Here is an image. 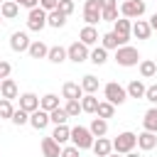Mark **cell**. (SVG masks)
I'll list each match as a JSON object with an SVG mask.
<instances>
[{"label": "cell", "instance_id": "obj_1", "mask_svg": "<svg viewBox=\"0 0 157 157\" xmlns=\"http://www.w3.org/2000/svg\"><path fill=\"white\" fill-rule=\"evenodd\" d=\"M115 61H118V66H137L140 64V52L130 44H123V47L115 49Z\"/></svg>", "mask_w": 157, "mask_h": 157}, {"label": "cell", "instance_id": "obj_2", "mask_svg": "<svg viewBox=\"0 0 157 157\" xmlns=\"http://www.w3.org/2000/svg\"><path fill=\"white\" fill-rule=\"evenodd\" d=\"M103 96H105V101L113 103V105H123V103L128 101V91H125L118 81L105 83V86H103Z\"/></svg>", "mask_w": 157, "mask_h": 157}, {"label": "cell", "instance_id": "obj_3", "mask_svg": "<svg viewBox=\"0 0 157 157\" xmlns=\"http://www.w3.org/2000/svg\"><path fill=\"white\" fill-rule=\"evenodd\" d=\"M110 142H113V152L125 155V152L135 150V145H137V135H135V132H130V130H125V132H118V137H115V140H110Z\"/></svg>", "mask_w": 157, "mask_h": 157}, {"label": "cell", "instance_id": "obj_4", "mask_svg": "<svg viewBox=\"0 0 157 157\" xmlns=\"http://www.w3.org/2000/svg\"><path fill=\"white\" fill-rule=\"evenodd\" d=\"M120 17H128V20H137V17H142L145 15V10H147V5H145V0H125V2H120Z\"/></svg>", "mask_w": 157, "mask_h": 157}, {"label": "cell", "instance_id": "obj_5", "mask_svg": "<svg viewBox=\"0 0 157 157\" xmlns=\"http://www.w3.org/2000/svg\"><path fill=\"white\" fill-rule=\"evenodd\" d=\"M93 140H96V137L91 135V130H88V128H83V125L71 128V142H74L78 150H91Z\"/></svg>", "mask_w": 157, "mask_h": 157}, {"label": "cell", "instance_id": "obj_6", "mask_svg": "<svg viewBox=\"0 0 157 157\" xmlns=\"http://www.w3.org/2000/svg\"><path fill=\"white\" fill-rule=\"evenodd\" d=\"M44 27H47V10H42L37 5L27 12V29L29 32H42Z\"/></svg>", "mask_w": 157, "mask_h": 157}, {"label": "cell", "instance_id": "obj_7", "mask_svg": "<svg viewBox=\"0 0 157 157\" xmlns=\"http://www.w3.org/2000/svg\"><path fill=\"white\" fill-rule=\"evenodd\" d=\"M88 52H91V47H86L83 42H74L66 47V59L74 64H83V61H88Z\"/></svg>", "mask_w": 157, "mask_h": 157}, {"label": "cell", "instance_id": "obj_8", "mask_svg": "<svg viewBox=\"0 0 157 157\" xmlns=\"http://www.w3.org/2000/svg\"><path fill=\"white\" fill-rule=\"evenodd\" d=\"M130 29H132V22H130L128 17H118V20L113 22V32H115L118 39H120V47L130 42V34H132Z\"/></svg>", "mask_w": 157, "mask_h": 157}, {"label": "cell", "instance_id": "obj_9", "mask_svg": "<svg viewBox=\"0 0 157 157\" xmlns=\"http://www.w3.org/2000/svg\"><path fill=\"white\" fill-rule=\"evenodd\" d=\"M29 42H32V39H29L27 32H12V34H10V49H12V52H20V54L27 52V49H29Z\"/></svg>", "mask_w": 157, "mask_h": 157}, {"label": "cell", "instance_id": "obj_10", "mask_svg": "<svg viewBox=\"0 0 157 157\" xmlns=\"http://www.w3.org/2000/svg\"><path fill=\"white\" fill-rule=\"evenodd\" d=\"M42 157H61V145L52 137V135H47V137H42Z\"/></svg>", "mask_w": 157, "mask_h": 157}, {"label": "cell", "instance_id": "obj_11", "mask_svg": "<svg viewBox=\"0 0 157 157\" xmlns=\"http://www.w3.org/2000/svg\"><path fill=\"white\" fill-rule=\"evenodd\" d=\"M27 125H32L34 130H44V128L49 125V113H47V110H42V108L32 110V113H29V123H27Z\"/></svg>", "mask_w": 157, "mask_h": 157}, {"label": "cell", "instance_id": "obj_12", "mask_svg": "<svg viewBox=\"0 0 157 157\" xmlns=\"http://www.w3.org/2000/svg\"><path fill=\"white\" fill-rule=\"evenodd\" d=\"M137 147H140L142 152H150V150H155V147H157V132L142 130V132L137 135Z\"/></svg>", "mask_w": 157, "mask_h": 157}, {"label": "cell", "instance_id": "obj_13", "mask_svg": "<svg viewBox=\"0 0 157 157\" xmlns=\"http://www.w3.org/2000/svg\"><path fill=\"white\" fill-rule=\"evenodd\" d=\"M98 39H101V37H98V29H96L93 25H86V27L78 32V42H83L86 47H96Z\"/></svg>", "mask_w": 157, "mask_h": 157}, {"label": "cell", "instance_id": "obj_14", "mask_svg": "<svg viewBox=\"0 0 157 157\" xmlns=\"http://www.w3.org/2000/svg\"><path fill=\"white\" fill-rule=\"evenodd\" d=\"M61 96H64L66 101H81V96H83L81 83H76V81H66V83L61 86Z\"/></svg>", "mask_w": 157, "mask_h": 157}, {"label": "cell", "instance_id": "obj_15", "mask_svg": "<svg viewBox=\"0 0 157 157\" xmlns=\"http://www.w3.org/2000/svg\"><path fill=\"white\" fill-rule=\"evenodd\" d=\"M17 98H20V108H22V110H27V113H32V110H37V108H39V96H37V93H32V91L20 93Z\"/></svg>", "mask_w": 157, "mask_h": 157}, {"label": "cell", "instance_id": "obj_16", "mask_svg": "<svg viewBox=\"0 0 157 157\" xmlns=\"http://www.w3.org/2000/svg\"><path fill=\"white\" fill-rule=\"evenodd\" d=\"M91 150H93V155H96V157H105V155H110V152H113V142L103 135V137H96V140H93Z\"/></svg>", "mask_w": 157, "mask_h": 157}, {"label": "cell", "instance_id": "obj_17", "mask_svg": "<svg viewBox=\"0 0 157 157\" xmlns=\"http://www.w3.org/2000/svg\"><path fill=\"white\" fill-rule=\"evenodd\" d=\"M0 96H2V98H7V101H12V98H17V96H20V88H17V83H15L10 76L0 81Z\"/></svg>", "mask_w": 157, "mask_h": 157}, {"label": "cell", "instance_id": "obj_18", "mask_svg": "<svg viewBox=\"0 0 157 157\" xmlns=\"http://www.w3.org/2000/svg\"><path fill=\"white\" fill-rule=\"evenodd\" d=\"M132 37H137V39H150V34H152V27H150V22L147 20H140L137 17V22H132Z\"/></svg>", "mask_w": 157, "mask_h": 157}, {"label": "cell", "instance_id": "obj_19", "mask_svg": "<svg viewBox=\"0 0 157 157\" xmlns=\"http://www.w3.org/2000/svg\"><path fill=\"white\" fill-rule=\"evenodd\" d=\"M64 25H66V15H64L61 10H56V7H54V10H49V12H47V27L61 29Z\"/></svg>", "mask_w": 157, "mask_h": 157}, {"label": "cell", "instance_id": "obj_20", "mask_svg": "<svg viewBox=\"0 0 157 157\" xmlns=\"http://www.w3.org/2000/svg\"><path fill=\"white\" fill-rule=\"evenodd\" d=\"M47 52H49V47H47L42 39H34V42H29V49H27V54H29L32 59H47Z\"/></svg>", "mask_w": 157, "mask_h": 157}, {"label": "cell", "instance_id": "obj_21", "mask_svg": "<svg viewBox=\"0 0 157 157\" xmlns=\"http://www.w3.org/2000/svg\"><path fill=\"white\" fill-rule=\"evenodd\" d=\"M0 15H2V20H15V17L20 15V5H17L15 0H2Z\"/></svg>", "mask_w": 157, "mask_h": 157}, {"label": "cell", "instance_id": "obj_22", "mask_svg": "<svg viewBox=\"0 0 157 157\" xmlns=\"http://www.w3.org/2000/svg\"><path fill=\"white\" fill-rule=\"evenodd\" d=\"M145 88H147V86H145L140 78H132L125 91H128V98H145Z\"/></svg>", "mask_w": 157, "mask_h": 157}, {"label": "cell", "instance_id": "obj_23", "mask_svg": "<svg viewBox=\"0 0 157 157\" xmlns=\"http://www.w3.org/2000/svg\"><path fill=\"white\" fill-rule=\"evenodd\" d=\"M88 130H91V135L93 137H103L105 132H108V120H103V118H93L91 120V125H88Z\"/></svg>", "mask_w": 157, "mask_h": 157}, {"label": "cell", "instance_id": "obj_24", "mask_svg": "<svg viewBox=\"0 0 157 157\" xmlns=\"http://www.w3.org/2000/svg\"><path fill=\"white\" fill-rule=\"evenodd\" d=\"M52 137H54L59 145H64V142H69V140H71V128H69L66 123H64V125H54Z\"/></svg>", "mask_w": 157, "mask_h": 157}, {"label": "cell", "instance_id": "obj_25", "mask_svg": "<svg viewBox=\"0 0 157 157\" xmlns=\"http://www.w3.org/2000/svg\"><path fill=\"white\" fill-rule=\"evenodd\" d=\"M88 61H93L96 66H103V64L108 61V49H103V47H93V49L88 52Z\"/></svg>", "mask_w": 157, "mask_h": 157}, {"label": "cell", "instance_id": "obj_26", "mask_svg": "<svg viewBox=\"0 0 157 157\" xmlns=\"http://www.w3.org/2000/svg\"><path fill=\"white\" fill-rule=\"evenodd\" d=\"M96 108H98V98H96V93H83V96H81V110L96 115Z\"/></svg>", "mask_w": 157, "mask_h": 157}, {"label": "cell", "instance_id": "obj_27", "mask_svg": "<svg viewBox=\"0 0 157 157\" xmlns=\"http://www.w3.org/2000/svg\"><path fill=\"white\" fill-rule=\"evenodd\" d=\"M142 128L150 132H157V108H147L142 118Z\"/></svg>", "mask_w": 157, "mask_h": 157}, {"label": "cell", "instance_id": "obj_28", "mask_svg": "<svg viewBox=\"0 0 157 157\" xmlns=\"http://www.w3.org/2000/svg\"><path fill=\"white\" fill-rule=\"evenodd\" d=\"M47 59L52 61V64H64L66 61V49L64 47H49V52H47Z\"/></svg>", "mask_w": 157, "mask_h": 157}, {"label": "cell", "instance_id": "obj_29", "mask_svg": "<svg viewBox=\"0 0 157 157\" xmlns=\"http://www.w3.org/2000/svg\"><path fill=\"white\" fill-rule=\"evenodd\" d=\"M137 66H140V76H142V78H152V76L157 74V64H155L152 59H140Z\"/></svg>", "mask_w": 157, "mask_h": 157}, {"label": "cell", "instance_id": "obj_30", "mask_svg": "<svg viewBox=\"0 0 157 157\" xmlns=\"http://www.w3.org/2000/svg\"><path fill=\"white\" fill-rule=\"evenodd\" d=\"M101 47H103V49H108V52H110V49H118V47H120L118 34H115L113 29H110V32H105V34L101 37Z\"/></svg>", "mask_w": 157, "mask_h": 157}, {"label": "cell", "instance_id": "obj_31", "mask_svg": "<svg viewBox=\"0 0 157 157\" xmlns=\"http://www.w3.org/2000/svg\"><path fill=\"white\" fill-rule=\"evenodd\" d=\"M98 86H101V83H98V78H96L93 74H86V76L81 78V91H83V93H96Z\"/></svg>", "mask_w": 157, "mask_h": 157}, {"label": "cell", "instance_id": "obj_32", "mask_svg": "<svg viewBox=\"0 0 157 157\" xmlns=\"http://www.w3.org/2000/svg\"><path fill=\"white\" fill-rule=\"evenodd\" d=\"M39 108L47 110V113L54 110V108H59V96H56V93H47V96H42V98H39Z\"/></svg>", "mask_w": 157, "mask_h": 157}, {"label": "cell", "instance_id": "obj_33", "mask_svg": "<svg viewBox=\"0 0 157 157\" xmlns=\"http://www.w3.org/2000/svg\"><path fill=\"white\" fill-rule=\"evenodd\" d=\"M96 115H98V118H103V120H108V118H113V115H115V105H113V103H108V101H98Z\"/></svg>", "mask_w": 157, "mask_h": 157}, {"label": "cell", "instance_id": "obj_34", "mask_svg": "<svg viewBox=\"0 0 157 157\" xmlns=\"http://www.w3.org/2000/svg\"><path fill=\"white\" fill-rule=\"evenodd\" d=\"M49 123H54V125H64V123H69V113L59 105V108L49 110Z\"/></svg>", "mask_w": 157, "mask_h": 157}, {"label": "cell", "instance_id": "obj_35", "mask_svg": "<svg viewBox=\"0 0 157 157\" xmlns=\"http://www.w3.org/2000/svg\"><path fill=\"white\" fill-rule=\"evenodd\" d=\"M10 120H12L17 128H20V125H27V123H29V113H27V110H22V108H15V113H12V118H10Z\"/></svg>", "mask_w": 157, "mask_h": 157}, {"label": "cell", "instance_id": "obj_36", "mask_svg": "<svg viewBox=\"0 0 157 157\" xmlns=\"http://www.w3.org/2000/svg\"><path fill=\"white\" fill-rule=\"evenodd\" d=\"M12 113H15V108H12V101H7V98H0V118H2V120H10V118H12Z\"/></svg>", "mask_w": 157, "mask_h": 157}, {"label": "cell", "instance_id": "obj_37", "mask_svg": "<svg viewBox=\"0 0 157 157\" xmlns=\"http://www.w3.org/2000/svg\"><path fill=\"white\" fill-rule=\"evenodd\" d=\"M64 110L69 113V118H78V113H83L81 110V101H66Z\"/></svg>", "mask_w": 157, "mask_h": 157}, {"label": "cell", "instance_id": "obj_38", "mask_svg": "<svg viewBox=\"0 0 157 157\" xmlns=\"http://www.w3.org/2000/svg\"><path fill=\"white\" fill-rule=\"evenodd\" d=\"M120 17V10L118 7H108V10H101V20H105V22H115Z\"/></svg>", "mask_w": 157, "mask_h": 157}, {"label": "cell", "instance_id": "obj_39", "mask_svg": "<svg viewBox=\"0 0 157 157\" xmlns=\"http://www.w3.org/2000/svg\"><path fill=\"white\" fill-rule=\"evenodd\" d=\"M74 7H76V5H74V0H59V5H56V10H61L66 17L74 12Z\"/></svg>", "mask_w": 157, "mask_h": 157}, {"label": "cell", "instance_id": "obj_40", "mask_svg": "<svg viewBox=\"0 0 157 157\" xmlns=\"http://www.w3.org/2000/svg\"><path fill=\"white\" fill-rule=\"evenodd\" d=\"M83 20H86V25H98L101 22V12H88V10H83Z\"/></svg>", "mask_w": 157, "mask_h": 157}, {"label": "cell", "instance_id": "obj_41", "mask_svg": "<svg viewBox=\"0 0 157 157\" xmlns=\"http://www.w3.org/2000/svg\"><path fill=\"white\" fill-rule=\"evenodd\" d=\"M145 101H150L152 105L157 103V83H152V86H147V88H145Z\"/></svg>", "mask_w": 157, "mask_h": 157}, {"label": "cell", "instance_id": "obj_42", "mask_svg": "<svg viewBox=\"0 0 157 157\" xmlns=\"http://www.w3.org/2000/svg\"><path fill=\"white\" fill-rule=\"evenodd\" d=\"M61 157H81V150L76 145H69V147H61Z\"/></svg>", "mask_w": 157, "mask_h": 157}, {"label": "cell", "instance_id": "obj_43", "mask_svg": "<svg viewBox=\"0 0 157 157\" xmlns=\"http://www.w3.org/2000/svg\"><path fill=\"white\" fill-rule=\"evenodd\" d=\"M10 71H12V66H10V61H5V59H0V78H7V76H10Z\"/></svg>", "mask_w": 157, "mask_h": 157}, {"label": "cell", "instance_id": "obj_44", "mask_svg": "<svg viewBox=\"0 0 157 157\" xmlns=\"http://www.w3.org/2000/svg\"><path fill=\"white\" fill-rule=\"evenodd\" d=\"M83 10H88V12H101V5H98V0H86V2H83Z\"/></svg>", "mask_w": 157, "mask_h": 157}, {"label": "cell", "instance_id": "obj_45", "mask_svg": "<svg viewBox=\"0 0 157 157\" xmlns=\"http://www.w3.org/2000/svg\"><path fill=\"white\" fill-rule=\"evenodd\" d=\"M56 5H59V0H39V7H42V10H47V12H49V10H54Z\"/></svg>", "mask_w": 157, "mask_h": 157}, {"label": "cell", "instance_id": "obj_46", "mask_svg": "<svg viewBox=\"0 0 157 157\" xmlns=\"http://www.w3.org/2000/svg\"><path fill=\"white\" fill-rule=\"evenodd\" d=\"M20 7H27V10H32V7H37L39 5V0H15Z\"/></svg>", "mask_w": 157, "mask_h": 157}, {"label": "cell", "instance_id": "obj_47", "mask_svg": "<svg viewBox=\"0 0 157 157\" xmlns=\"http://www.w3.org/2000/svg\"><path fill=\"white\" fill-rule=\"evenodd\" d=\"M101 10H108V7H118V0H98Z\"/></svg>", "mask_w": 157, "mask_h": 157}, {"label": "cell", "instance_id": "obj_48", "mask_svg": "<svg viewBox=\"0 0 157 157\" xmlns=\"http://www.w3.org/2000/svg\"><path fill=\"white\" fill-rule=\"evenodd\" d=\"M147 22H150V27H152V32H157V12H155V15H152V17L147 20Z\"/></svg>", "mask_w": 157, "mask_h": 157}, {"label": "cell", "instance_id": "obj_49", "mask_svg": "<svg viewBox=\"0 0 157 157\" xmlns=\"http://www.w3.org/2000/svg\"><path fill=\"white\" fill-rule=\"evenodd\" d=\"M125 157H142L140 152H135V150H130V152H125Z\"/></svg>", "mask_w": 157, "mask_h": 157}, {"label": "cell", "instance_id": "obj_50", "mask_svg": "<svg viewBox=\"0 0 157 157\" xmlns=\"http://www.w3.org/2000/svg\"><path fill=\"white\" fill-rule=\"evenodd\" d=\"M105 157H120V152H110V155H105Z\"/></svg>", "mask_w": 157, "mask_h": 157}, {"label": "cell", "instance_id": "obj_51", "mask_svg": "<svg viewBox=\"0 0 157 157\" xmlns=\"http://www.w3.org/2000/svg\"><path fill=\"white\" fill-rule=\"evenodd\" d=\"M0 22H2V15H0Z\"/></svg>", "mask_w": 157, "mask_h": 157}, {"label": "cell", "instance_id": "obj_52", "mask_svg": "<svg viewBox=\"0 0 157 157\" xmlns=\"http://www.w3.org/2000/svg\"><path fill=\"white\" fill-rule=\"evenodd\" d=\"M155 64H157V59H155Z\"/></svg>", "mask_w": 157, "mask_h": 157}, {"label": "cell", "instance_id": "obj_53", "mask_svg": "<svg viewBox=\"0 0 157 157\" xmlns=\"http://www.w3.org/2000/svg\"><path fill=\"white\" fill-rule=\"evenodd\" d=\"M0 5H2V0H0Z\"/></svg>", "mask_w": 157, "mask_h": 157}, {"label": "cell", "instance_id": "obj_54", "mask_svg": "<svg viewBox=\"0 0 157 157\" xmlns=\"http://www.w3.org/2000/svg\"><path fill=\"white\" fill-rule=\"evenodd\" d=\"M0 81H2V78H0Z\"/></svg>", "mask_w": 157, "mask_h": 157}, {"label": "cell", "instance_id": "obj_55", "mask_svg": "<svg viewBox=\"0 0 157 157\" xmlns=\"http://www.w3.org/2000/svg\"><path fill=\"white\" fill-rule=\"evenodd\" d=\"M0 157H2V155H0Z\"/></svg>", "mask_w": 157, "mask_h": 157}]
</instances>
